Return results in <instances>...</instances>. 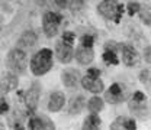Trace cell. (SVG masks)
<instances>
[{
    "label": "cell",
    "instance_id": "cell-1",
    "mask_svg": "<svg viewBox=\"0 0 151 130\" xmlns=\"http://www.w3.org/2000/svg\"><path fill=\"white\" fill-rule=\"evenodd\" d=\"M29 65H31V71H32L34 75L41 77V75L47 74L54 65V62H52V51L50 48L39 49L37 54L32 56Z\"/></svg>",
    "mask_w": 151,
    "mask_h": 130
},
{
    "label": "cell",
    "instance_id": "cell-2",
    "mask_svg": "<svg viewBox=\"0 0 151 130\" xmlns=\"http://www.w3.org/2000/svg\"><path fill=\"white\" fill-rule=\"evenodd\" d=\"M124 10H125V7L122 4H119L118 0H102L97 6L99 15L106 20H112L115 23L121 22Z\"/></svg>",
    "mask_w": 151,
    "mask_h": 130
},
{
    "label": "cell",
    "instance_id": "cell-3",
    "mask_svg": "<svg viewBox=\"0 0 151 130\" xmlns=\"http://www.w3.org/2000/svg\"><path fill=\"white\" fill-rule=\"evenodd\" d=\"M131 95L129 87L124 82H113L111 87L105 91V101H108L109 104H121L124 101H127Z\"/></svg>",
    "mask_w": 151,
    "mask_h": 130
},
{
    "label": "cell",
    "instance_id": "cell-4",
    "mask_svg": "<svg viewBox=\"0 0 151 130\" xmlns=\"http://www.w3.org/2000/svg\"><path fill=\"white\" fill-rule=\"evenodd\" d=\"M7 65L10 68L12 72L15 74H22L26 67H28V56L26 52L20 48H13L9 54H7Z\"/></svg>",
    "mask_w": 151,
    "mask_h": 130
},
{
    "label": "cell",
    "instance_id": "cell-5",
    "mask_svg": "<svg viewBox=\"0 0 151 130\" xmlns=\"http://www.w3.org/2000/svg\"><path fill=\"white\" fill-rule=\"evenodd\" d=\"M63 22V16L55 12H47L42 18V28L48 38H54L58 33V28Z\"/></svg>",
    "mask_w": 151,
    "mask_h": 130
},
{
    "label": "cell",
    "instance_id": "cell-6",
    "mask_svg": "<svg viewBox=\"0 0 151 130\" xmlns=\"http://www.w3.org/2000/svg\"><path fill=\"white\" fill-rule=\"evenodd\" d=\"M39 95H41V84L35 81L31 88L25 93V104L29 113H34L37 110L38 103H39Z\"/></svg>",
    "mask_w": 151,
    "mask_h": 130
},
{
    "label": "cell",
    "instance_id": "cell-7",
    "mask_svg": "<svg viewBox=\"0 0 151 130\" xmlns=\"http://www.w3.org/2000/svg\"><path fill=\"white\" fill-rule=\"evenodd\" d=\"M121 52H122V62L127 67L134 68V67H138L139 65L141 56H139L138 51L132 45H122L121 46Z\"/></svg>",
    "mask_w": 151,
    "mask_h": 130
},
{
    "label": "cell",
    "instance_id": "cell-8",
    "mask_svg": "<svg viewBox=\"0 0 151 130\" xmlns=\"http://www.w3.org/2000/svg\"><path fill=\"white\" fill-rule=\"evenodd\" d=\"M55 55L60 62L70 64L73 61V58H74V49H73L71 45H68V43H65V42L61 40V42L57 43V46H55Z\"/></svg>",
    "mask_w": 151,
    "mask_h": 130
},
{
    "label": "cell",
    "instance_id": "cell-9",
    "mask_svg": "<svg viewBox=\"0 0 151 130\" xmlns=\"http://www.w3.org/2000/svg\"><path fill=\"white\" fill-rule=\"evenodd\" d=\"M81 85L86 91L92 94H100L105 90V84L100 78H93V77H89V75L81 78Z\"/></svg>",
    "mask_w": 151,
    "mask_h": 130
},
{
    "label": "cell",
    "instance_id": "cell-10",
    "mask_svg": "<svg viewBox=\"0 0 151 130\" xmlns=\"http://www.w3.org/2000/svg\"><path fill=\"white\" fill-rule=\"evenodd\" d=\"M74 56L80 65H89L94 59V52L92 46H83L80 45L74 51Z\"/></svg>",
    "mask_w": 151,
    "mask_h": 130
},
{
    "label": "cell",
    "instance_id": "cell-11",
    "mask_svg": "<svg viewBox=\"0 0 151 130\" xmlns=\"http://www.w3.org/2000/svg\"><path fill=\"white\" fill-rule=\"evenodd\" d=\"M61 81L67 88H74L80 81V72L74 68H67L61 74Z\"/></svg>",
    "mask_w": 151,
    "mask_h": 130
},
{
    "label": "cell",
    "instance_id": "cell-12",
    "mask_svg": "<svg viewBox=\"0 0 151 130\" xmlns=\"http://www.w3.org/2000/svg\"><path fill=\"white\" fill-rule=\"evenodd\" d=\"M18 84H19V80L16 77V74L15 72H7V74H4V77L0 81V93L1 94L10 93L12 90H15L18 87Z\"/></svg>",
    "mask_w": 151,
    "mask_h": 130
},
{
    "label": "cell",
    "instance_id": "cell-13",
    "mask_svg": "<svg viewBox=\"0 0 151 130\" xmlns=\"http://www.w3.org/2000/svg\"><path fill=\"white\" fill-rule=\"evenodd\" d=\"M65 104V95L61 91H54L50 95V101H48V110L52 113H58Z\"/></svg>",
    "mask_w": 151,
    "mask_h": 130
},
{
    "label": "cell",
    "instance_id": "cell-14",
    "mask_svg": "<svg viewBox=\"0 0 151 130\" xmlns=\"http://www.w3.org/2000/svg\"><path fill=\"white\" fill-rule=\"evenodd\" d=\"M28 127L32 130H41V129H54L55 126L45 116H34V117L29 119Z\"/></svg>",
    "mask_w": 151,
    "mask_h": 130
},
{
    "label": "cell",
    "instance_id": "cell-15",
    "mask_svg": "<svg viewBox=\"0 0 151 130\" xmlns=\"http://www.w3.org/2000/svg\"><path fill=\"white\" fill-rule=\"evenodd\" d=\"M128 107H129V110H131L132 114H135V116H137V117H139V119H148V116H150V113H148V109H147V104H145V101H142V103H138V101L129 100V103H128Z\"/></svg>",
    "mask_w": 151,
    "mask_h": 130
},
{
    "label": "cell",
    "instance_id": "cell-16",
    "mask_svg": "<svg viewBox=\"0 0 151 130\" xmlns=\"http://www.w3.org/2000/svg\"><path fill=\"white\" fill-rule=\"evenodd\" d=\"M84 106H86V98L83 97V95H76L71 98V101H70V106H68V112L71 116H74V114H80L81 110L84 109Z\"/></svg>",
    "mask_w": 151,
    "mask_h": 130
},
{
    "label": "cell",
    "instance_id": "cell-17",
    "mask_svg": "<svg viewBox=\"0 0 151 130\" xmlns=\"http://www.w3.org/2000/svg\"><path fill=\"white\" fill-rule=\"evenodd\" d=\"M37 40H38V36L35 32L26 31V32L22 33V36L19 38L18 45L19 46H23V48H32V46L37 43Z\"/></svg>",
    "mask_w": 151,
    "mask_h": 130
},
{
    "label": "cell",
    "instance_id": "cell-18",
    "mask_svg": "<svg viewBox=\"0 0 151 130\" xmlns=\"http://www.w3.org/2000/svg\"><path fill=\"white\" fill-rule=\"evenodd\" d=\"M86 104H87V109H89V112L90 113L99 114V113L103 110V107H105V100L94 94L92 98H89V101H87Z\"/></svg>",
    "mask_w": 151,
    "mask_h": 130
},
{
    "label": "cell",
    "instance_id": "cell-19",
    "mask_svg": "<svg viewBox=\"0 0 151 130\" xmlns=\"http://www.w3.org/2000/svg\"><path fill=\"white\" fill-rule=\"evenodd\" d=\"M102 124V120L100 117L96 114V113H92L90 116H87L84 119V124H83V129L84 130H96L100 127Z\"/></svg>",
    "mask_w": 151,
    "mask_h": 130
},
{
    "label": "cell",
    "instance_id": "cell-20",
    "mask_svg": "<svg viewBox=\"0 0 151 130\" xmlns=\"http://www.w3.org/2000/svg\"><path fill=\"white\" fill-rule=\"evenodd\" d=\"M103 61L108 64V65H119V58H118V52H115V51H108V49H105V52H103Z\"/></svg>",
    "mask_w": 151,
    "mask_h": 130
},
{
    "label": "cell",
    "instance_id": "cell-21",
    "mask_svg": "<svg viewBox=\"0 0 151 130\" xmlns=\"http://www.w3.org/2000/svg\"><path fill=\"white\" fill-rule=\"evenodd\" d=\"M139 81L145 87H151V70L150 68H145V70H142L139 72Z\"/></svg>",
    "mask_w": 151,
    "mask_h": 130
},
{
    "label": "cell",
    "instance_id": "cell-22",
    "mask_svg": "<svg viewBox=\"0 0 151 130\" xmlns=\"http://www.w3.org/2000/svg\"><path fill=\"white\" fill-rule=\"evenodd\" d=\"M138 15H139V19H141V22L144 25L151 26V10L150 9H139Z\"/></svg>",
    "mask_w": 151,
    "mask_h": 130
},
{
    "label": "cell",
    "instance_id": "cell-23",
    "mask_svg": "<svg viewBox=\"0 0 151 130\" xmlns=\"http://www.w3.org/2000/svg\"><path fill=\"white\" fill-rule=\"evenodd\" d=\"M139 9H141V4H139L138 1H129L128 6H127V12H128V15H129L131 18L139 12Z\"/></svg>",
    "mask_w": 151,
    "mask_h": 130
},
{
    "label": "cell",
    "instance_id": "cell-24",
    "mask_svg": "<svg viewBox=\"0 0 151 130\" xmlns=\"http://www.w3.org/2000/svg\"><path fill=\"white\" fill-rule=\"evenodd\" d=\"M124 120H125V117L124 116H119V117H116L115 120H113V123L109 126V129L112 130H121L124 129Z\"/></svg>",
    "mask_w": 151,
    "mask_h": 130
},
{
    "label": "cell",
    "instance_id": "cell-25",
    "mask_svg": "<svg viewBox=\"0 0 151 130\" xmlns=\"http://www.w3.org/2000/svg\"><path fill=\"white\" fill-rule=\"evenodd\" d=\"M93 43H94L93 35H83L80 38V45H83V46H93Z\"/></svg>",
    "mask_w": 151,
    "mask_h": 130
},
{
    "label": "cell",
    "instance_id": "cell-26",
    "mask_svg": "<svg viewBox=\"0 0 151 130\" xmlns=\"http://www.w3.org/2000/svg\"><path fill=\"white\" fill-rule=\"evenodd\" d=\"M83 7H84L83 0H73V1L70 3V9H71V12H73V13H78Z\"/></svg>",
    "mask_w": 151,
    "mask_h": 130
},
{
    "label": "cell",
    "instance_id": "cell-27",
    "mask_svg": "<svg viewBox=\"0 0 151 130\" xmlns=\"http://www.w3.org/2000/svg\"><path fill=\"white\" fill-rule=\"evenodd\" d=\"M124 129H125V130H135V129H137L135 119H131V117H125V120H124Z\"/></svg>",
    "mask_w": 151,
    "mask_h": 130
},
{
    "label": "cell",
    "instance_id": "cell-28",
    "mask_svg": "<svg viewBox=\"0 0 151 130\" xmlns=\"http://www.w3.org/2000/svg\"><path fill=\"white\" fill-rule=\"evenodd\" d=\"M121 43H116L115 40H108L106 43H105V49H108V51H115V52H118V51H121Z\"/></svg>",
    "mask_w": 151,
    "mask_h": 130
},
{
    "label": "cell",
    "instance_id": "cell-29",
    "mask_svg": "<svg viewBox=\"0 0 151 130\" xmlns=\"http://www.w3.org/2000/svg\"><path fill=\"white\" fill-rule=\"evenodd\" d=\"M74 40H76V35L73 32L67 31V32L63 33V42H65V43H68V45H73Z\"/></svg>",
    "mask_w": 151,
    "mask_h": 130
},
{
    "label": "cell",
    "instance_id": "cell-30",
    "mask_svg": "<svg viewBox=\"0 0 151 130\" xmlns=\"http://www.w3.org/2000/svg\"><path fill=\"white\" fill-rule=\"evenodd\" d=\"M131 100L138 101V103H142V101L147 100V97H145V94L142 93V91H134V94L131 95Z\"/></svg>",
    "mask_w": 151,
    "mask_h": 130
},
{
    "label": "cell",
    "instance_id": "cell-31",
    "mask_svg": "<svg viewBox=\"0 0 151 130\" xmlns=\"http://www.w3.org/2000/svg\"><path fill=\"white\" fill-rule=\"evenodd\" d=\"M9 112V104L6 103V100L0 95V114H6Z\"/></svg>",
    "mask_w": 151,
    "mask_h": 130
},
{
    "label": "cell",
    "instance_id": "cell-32",
    "mask_svg": "<svg viewBox=\"0 0 151 130\" xmlns=\"http://www.w3.org/2000/svg\"><path fill=\"white\" fill-rule=\"evenodd\" d=\"M89 77H93V78H99L100 77V70L99 68H94V67H90L89 70H87V74Z\"/></svg>",
    "mask_w": 151,
    "mask_h": 130
},
{
    "label": "cell",
    "instance_id": "cell-33",
    "mask_svg": "<svg viewBox=\"0 0 151 130\" xmlns=\"http://www.w3.org/2000/svg\"><path fill=\"white\" fill-rule=\"evenodd\" d=\"M142 56H144V61L147 64H151V46H147L142 52Z\"/></svg>",
    "mask_w": 151,
    "mask_h": 130
},
{
    "label": "cell",
    "instance_id": "cell-34",
    "mask_svg": "<svg viewBox=\"0 0 151 130\" xmlns=\"http://www.w3.org/2000/svg\"><path fill=\"white\" fill-rule=\"evenodd\" d=\"M60 7H65L67 6V0H54Z\"/></svg>",
    "mask_w": 151,
    "mask_h": 130
},
{
    "label": "cell",
    "instance_id": "cell-35",
    "mask_svg": "<svg viewBox=\"0 0 151 130\" xmlns=\"http://www.w3.org/2000/svg\"><path fill=\"white\" fill-rule=\"evenodd\" d=\"M0 31H1V28H0Z\"/></svg>",
    "mask_w": 151,
    "mask_h": 130
}]
</instances>
